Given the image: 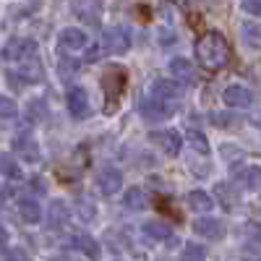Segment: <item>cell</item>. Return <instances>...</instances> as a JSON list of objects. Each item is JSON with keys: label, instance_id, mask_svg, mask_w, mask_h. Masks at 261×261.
Returning <instances> with one entry per match:
<instances>
[{"label": "cell", "instance_id": "cell-1", "mask_svg": "<svg viewBox=\"0 0 261 261\" xmlns=\"http://www.w3.org/2000/svg\"><path fill=\"white\" fill-rule=\"evenodd\" d=\"M196 55H199V63L204 68L220 71L230 63V42L225 39L222 32H206L196 45Z\"/></svg>", "mask_w": 261, "mask_h": 261}, {"label": "cell", "instance_id": "cell-2", "mask_svg": "<svg viewBox=\"0 0 261 261\" xmlns=\"http://www.w3.org/2000/svg\"><path fill=\"white\" fill-rule=\"evenodd\" d=\"M139 113L144 118V123H160V120H167L172 113H175V105H167V99H160V97H146L139 102Z\"/></svg>", "mask_w": 261, "mask_h": 261}, {"label": "cell", "instance_id": "cell-3", "mask_svg": "<svg viewBox=\"0 0 261 261\" xmlns=\"http://www.w3.org/2000/svg\"><path fill=\"white\" fill-rule=\"evenodd\" d=\"M102 45H105V53L125 55L130 50V34L125 27H107L102 32Z\"/></svg>", "mask_w": 261, "mask_h": 261}, {"label": "cell", "instance_id": "cell-4", "mask_svg": "<svg viewBox=\"0 0 261 261\" xmlns=\"http://www.w3.org/2000/svg\"><path fill=\"white\" fill-rule=\"evenodd\" d=\"M37 42L34 39H29V37H13L11 42H8V45L3 47V60H21V63H24V60H32L34 55H37Z\"/></svg>", "mask_w": 261, "mask_h": 261}, {"label": "cell", "instance_id": "cell-5", "mask_svg": "<svg viewBox=\"0 0 261 261\" xmlns=\"http://www.w3.org/2000/svg\"><path fill=\"white\" fill-rule=\"evenodd\" d=\"M65 105H68V113H71L76 120L89 118V113H92L89 94H86V89H84V86H71V89H68V94H65Z\"/></svg>", "mask_w": 261, "mask_h": 261}, {"label": "cell", "instance_id": "cell-6", "mask_svg": "<svg viewBox=\"0 0 261 261\" xmlns=\"http://www.w3.org/2000/svg\"><path fill=\"white\" fill-rule=\"evenodd\" d=\"M222 102L227 107H235V110H246V107L253 105V92L246 89L243 84H230L222 92Z\"/></svg>", "mask_w": 261, "mask_h": 261}, {"label": "cell", "instance_id": "cell-7", "mask_svg": "<svg viewBox=\"0 0 261 261\" xmlns=\"http://www.w3.org/2000/svg\"><path fill=\"white\" fill-rule=\"evenodd\" d=\"M193 232L206 238V241H222L227 227L222 220H217V217H199V220H193Z\"/></svg>", "mask_w": 261, "mask_h": 261}, {"label": "cell", "instance_id": "cell-8", "mask_svg": "<svg viewBox=\"0 0 261 261\" xmlns=\"http://www.w3.org/2000/svg\"><path fill=\"white\" fill-rule=\"evenodd\" d=\"M141 232L146 238H151V241H157V243H165V246H175L178 243V235L172 232V227L167 222H160V220H149L141 225Z\"/></svg>", "mask_w": 261, "mask_h": 261}, {"label": "cell", "instance_id": "cell-9", "mask_svg": "<svg viewBox=\"0 0 261 261\" xmlns=\"http://www.w3.org/2000/svg\"><path fill=\"white\" fill-rule=\"evenodd\" d=\"M102 8H105L102 0H73V3H71L73 16H79L84 24H89V27H97V24H99Z\"/></svg>", "mask_w": 261, "mask_h": 261}, {"label": "cell", "instance_id": "cell-10", "mask_svg": "<svg viewBox=\"0 0 261 261\" xmlns=\"http://www.w3.org/2000/svg\"><path fill=\"white\" fill-rule=\"evenodd\" d=\"M151 139H154L160 146H162V151L167 157H178L180 154V146H183V139H180V134L178 130H154L151 134Z\"/></svg>", "mask_w": 261, "mask_h": 261}, {"label": "cell", "instance_id": "cell-11", "mask_svg": "<svg viewBox=\"0 0 261 261\" xmlns=\"http://www.w3.org/2000/svg\"><path fill=\"white\" fill-rule=\"evenodd\" d=\"M238 186H241L243 191H251V193H256V191H261V167L258 165H248V167H241L235 172V178H232Z\"/></svg>", "mask_w": 261, "mask_h": 261}, {"label": "cell", "instance_id": "cell-12", "mask_svg": "<svg viewBox=\"0 0 261 261\" xmlns=\"http://www.w3.org/2000/svg\"><path fill=\"white\" fill-rule=\"evenodd\" d=\"M58 39H60V47H65V50H84L86 45H89V34H86L84 29H76V27L60 29Z\"/></svg>", "mask_w": 261, "mask_h": 261}, {"label": "cell", "instance_id": "cell-13", "mask_svg": "<svg viewBox=\"0 0 261 261\" xmlns=\"http://www.w3.org/2000/svg\"><path fill=\"white\" fill-rule=\"evenodd\" d=\"M151 94L160 97V99H167V102H178L183 97V86L178 81H172V79H154Z\"/></svg>", "mask_w": 261, "mask_h": 261}, {"label": "cell", "instance_id": "cell-14", "mask_svg": "<svg viewBox=\"0 0 261 261\" xmlns=\"http://www.w3.org/2000/svg\"><path fill=\"white\" fill-rule=\"evenodd\" d=\"M13 151L24 160V162H39V146H37V141L29 136V134H18L16 136V141H13Z\"/></svg>", "mask_w": 261, "mask_h": 261}, {"label": "cell", "instance_id": "cell-15", "mask_svg": "<svg viewBox=\"0 0 261 261\" xmlns=\"http://www.w3.org/2000/svg\"><path fill=\"white\" fill-rule=\"evenodd\" d=\"M170 73L175 76L180 84H188V86H193L196 81H199L193 63H191L188 58H172V60H170Z\"/></svg>", "mask_w": 261, "mask_h": 261}, {"label": "cell", "instance_id": "cell-16", "mask_svg": "<svg viewBox=\"0 0 261 261\" xmlns=\"http://www.w3.org/2000/svg\"><path fill=\"white\" fill-rule=\"evenodd\" d=\"M97 186H99V191H102L105 196H115V193L123 188V172L115 170V167H105V170L99 172Z\"/></svg>", "mask_w": 261, "mask_h": 261}, {"label": "cell", "instance_id": "cell-17", "mask_svg": "<svg viewBox=\"0 0 261 261\" xmlns=\"http://www.w3.org/2000/svg\"><path fill=\"white\" fill-rule=\"evenodd\" d=\"M71 220V209L63 199H55L50 204V212H47V222H50V230H63Z\"/></svg>", "mask_w": 261, "mask_h": 261}, {"label": "cell", "instance_id": "cell-18", "mask_svg": "<svg viewBox=\"0 0 261 261\" xmlns=\"http://www.w3.org/2000/svg\"><path fill=\"white\" fill-rule=\"evenodd\" d=\"M18 217H21V222H27V225H37L42 220V206L34 199L24 196V199H18Z\"/></svg>", "mask_w": 261, "mask_h": 261}, {"label": "cell", "instance_id": "cell-19", "mask_svg": "<svg viewBox=\"0 0 261 261\" xmlns=\"http://www.w3.org/2000/svg\"><path fill=\"white\" fill-rule=\"evenodd\" d=\"M186 201H188V206L193 212H201V214H206V212L214 209V196H209L206 191H191L186 196Z\"/></svg>", "mask_w": 261, "mask_h": 261}, {"label": "cell", "instance_id": "cell-20", "mask_svg": "<svg viewBox=\"0 0 261 261\" xmlns=\"http://www.w3.org/2000/svg\"><path fill=\"white\" fill-rule=\"evenodd\" d=\"M241 39L251 50H261V24H256V21H243L241 24Z\"/></svg>", "mask_w": 261, "mask_h": 261}, {"label": "cell", "instance_id": "cell-21", "mask_svg": "<svg viewBox=\"0 0 261 261\" xmlns=\"http://www.w3.org/2000/svg\"><path fill=\"white\" fill-rule=\"evenodd\" d=\"M73 246L84 253V256H89V258H97L99 253H102V246L94 241L92 235H86V232H79V235H73Z\"/></svg>", "mask_w": 261, "mask_h": 261}, {"label": "cell", "instance_id": "cell-22", "mask_svg": "<svg viewBox=\"0 0 261 261\" xmlns=\"http://www.w3.org/2000/svg\"><path fill=\"white\" fill-rule=\"evenodd\" d=\"M123 206H125L128 212H144V209H146V193H144L139 186L128 188L125 196H123Z\"/></svg>", "mask_w": 261, "mask_h": 261}, {"label": "cell", "instance_id": "cell-23", "mask_svg": "<svg viewBox=\"0 0 261 261\" xmlns=\"http://www.w3.org/2000/svg\"><path fill=\"white\" fill-rule=\"evenodd\" d=\"M0 172H3V178H6V180H24L21 165H18L11 154H3V160H0Z\"/></svg>", "mask_w": 261, "mask_h": 261}, {"label": "cell", "instance_id": "cell-24", "mask_svg": "<svg viewBox=\"0 0 261 261\" xmlns=\"http://www.w3.org/2000/svg\"><path fill=\"white\" fill-rule=\"evenodd\" d=\"M186 139H188V144H191L196 151H199V154H204V157H206L209 151H212V146H209V139L201 134V130H188V136H186Z\"/></svg>", "mask_w": 261, "mask_h": 261}, {"label": "cell", "instance_id": "cell-25", "mask_svg": "<svg viewBox=\"0 0 261 261\" xmlns=\"http://www.w3.org/2000/svg\"><path fill=\"white\" fill-rule=\"evenodd\" d=\"M18 76H21V84H39V81H42V68H39L37 63L21 65V68H18Z\"/></svg>", "mask_w": 261, "mask_h": 261}, {"label": "cell", "instance_id": "cell-26", "mask_svg": "<svg viewBox=\"0 0 261 261\" xmlns=\"http://www.w3.org/2000/svg\"><path fill=\"white\" fill-rule=\"evenodd\" d=\"M18 115V107L11 97H0V118L3 120H13Z\"/></svg>", "mask_w": 261, "mask_h": 261}, {"label": "cell", "instance_id": "cell-27", "mask_svg": "<svg viewBox=\"0 0 261 261\" xmlns=\"http://www.w3.org/2000/svg\"><path fill=\"white\" fill-rule=\"evenodd\" d=\"M94 214H97V209H94L92 199H81V201H79V217H81L84 222L94 220Z\"/></svg>", "mask_w": 261, "mask_h": 261}, {"label": "cell", "instance_id": "cell-28", "mask_svg": "<svg viewBox=\"0 0 261 261\" xmlns=\"http://www.w3.org/2000/svg\"><path fill=\"white\" fill-rule=\"evenodd\" d=\"M183 258H206V248L204 246H196V243H188L183 251H180Z\"/></svg>", "mask_w": 261, "mask_h": 261}, {"label": "cell", "instance_id": "cell-29", "mask_svg": "<svg viewBox=\"0 0 261 261\" xmlns=\"http://www.w3.org/2000/svg\"><path fill=\"white\" fill-rule=\"evenodd\" d=\"M32 113H37V120H45L47 118V105L42 102V99H32V105H29V115Z\"/></svg>", "mask_w": 261, "mask_h": 261}, {"label": "cell", "instance_id": "cell-30", "mask_svg": "<svg viewBox=\"0 0 261 261\" xmlns=\"http://www.w3.org/2000/svg\"><path fill=\"white\" fill-rule=\"evenodd\" d=\"M29 188H32V193H37V196H45V193H47V183H45V178H42V175H34V178L29 180Z\"/></svg>", "mask_w": 261, "mask_h": 261}, {"label": "cell", "instance_id": "cell-31", "mask_svg": "<svg viewBox=\"0 0 261 261\" xmlns=\"http://www.w3.org/2000/svg\"><path fill=\"white\" fill-rule=\"evenodd\" d=\"M243 11H246L248 16L261 18V0H243Z\"/></svg>", "mask_w": 261, "mask_h": 261}, {"label": "cell", "instance_id": "cell-32", "mask_svg": "<svg viewBox=\"0 0 261 261\" xmlns=\"http://www.w3.org/2000/svg\"><path fill=\"white\" fill-rule=\"evenodd\" d=\"M102 47H105V45H102ZM102 47H89V50H86V55H84V60H86V63H97L99 55H102Z\"/></svg>", "mask_w": 261, "mask_h": 261}, {"label": "cell", "instance_id": "cell-33", "mask_svg": "<svg viewBox=\"0 0 261 261\" xmlns=\"http://www.w3.org/2000/svg\"><path fill=\"white\" fill-rule=\"evenodd\" d=\"M175 42V32L172 29H162L160 32V45H172Z\"/></svg>", "mask_w": 261, "mask_h": 261}, {"label": "cell", "instance_id": "cell-34", "mask_svg": "<svg viewBox=\"0 0 261 261\" xmlns=\"http://www.w3.org/2000/svg\"><path fill=\"white\" fill-rule=\"evenodd\" d=\"M6 258H27V251H6Z\"/></svg>", "mask_w": 261, "mask_h": 261}]
</instances>
